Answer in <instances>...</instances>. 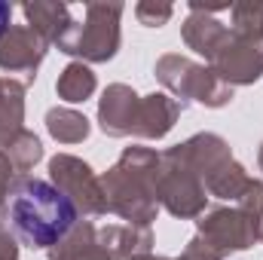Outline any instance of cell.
Wrapping results in <instances>:
<instances>
[{
  "label": "cell",
  "mask_w": 263,
  "mask_h": 260,
  "mask_svg": "<svg viewBox=\"0 0 263 260\" xmlns=\"http://www.w3.org/2000/svg\"><path fill=\"white\" fill-rule=\"evenodd\" d=\"M6 211L15 233L37 248H49L59 239H65L77 220V208L70 196L52 187L49 181H25L12 193Z\"/></svg>",
  "instance_id": "obj_1"
},
{
  "label": "cell",
  "mask_w": 263,
  "mask_h": 260,
  "mask_svg": "<svg viewBox=\"0 0 263 260\" xmlns=\"http://www.w3.org/2000/svg\"><path fill=\"white\" fill-rule=\"evenodd\" d=\"M6 25H9V6H6V3H0V34L6 31Z\"/></svg>",
  "instance_id": "obj_2"
}]
</instances>
